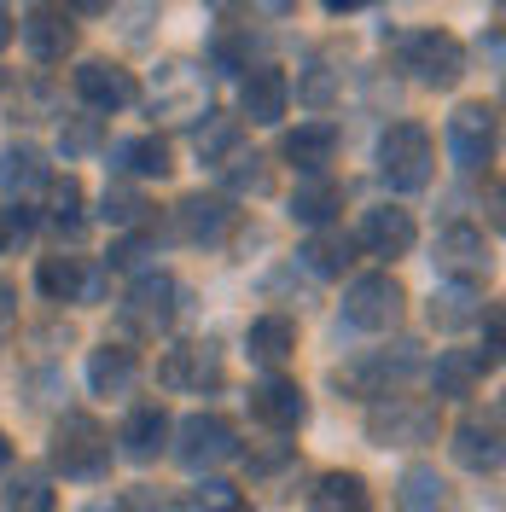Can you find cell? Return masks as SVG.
Masks as SVG:
<instances>
[{
    "instance_id": "cell-1",
    "label": "cell",
    "mask_w": 506,
    "mask_h": 512,
    "mask_svg": "<svg viewBox=\"0 0 506 512\" xmlns=\"http://www.w3.org/2000/svg\"><path fill=\"white\" fill-rule=\"evenodd\" d=\"M419 367H425V361H419V344L402 338V344H390V350H373V355H361V361H349V367H338V390L379 402V396H396V384H408Z\"/></svg>"
},
{
    "instance_id": "cell-2",
    "label": "cell",
    "mask_w": 506,
    "mask_h": 512,
    "mask_svg": "<svg viewBox=\"0 0 506 512\" xmlns=\"http://www.w3.org/2000/svg\"><path fill=\"white\" fill-rule=\"evenodd\" d=\"M396 59L419 88H454L466 76V47L448 30H413L396 41Z\"/></svg>"
},
{
    "instance_id": "cell-3",
    "label": "cell",
    "mask_w": 506,
    "mask_h": 512,
    "mask_svg": "<svg viewBox=\"0 0 506 512\" xmlns=\"http://www.w3.org/2000/svg\"><path fill=\"white\" fill-rule=\"evenodd\" d=\"M146 111L152 117H175V123L204 117L210 111V76H204V64L163 59L158 76H152V94H146Z\"/></svg>"
},
{
    "instance_id": "cell-4",
    "label": "cell",
    "mask_w": 506,
    "mask_h": 512,
    "mask_svg": "<svg viewBox=\"0 0 506 512\" xmlns=\"http://www.w3.org/2000/svg\"><path fill=\"white\" fill-rule=\"evenodd\" d=\"M53 466H59L64 478H105V466H111V437H105V425L88 414H64L53 425Z\"/></svg>"
},
{
    "instance_id": "cell-5",
    "label": "cell",
    "mask_w": 506,
    "mask_h": 512,
    "mask_svg": "<svg viewBox=\"0 0 506 512\" xmlns=\"http://www.w3.org/2000/svg\"><path fill=\"white\" fill-rule=\"evenodd\" d=\"M367 437L379 448H419L437 443V408L419 396H379L367 414Z\"/></svg>"
},
{
    "instance_id": "cell-6",
    "label": "cell",
    "mask_w": 506,
    "mask_h": 512,
    "mask_svg": "<svg viewBox=\"0 0 506 512\" xmlns=\"http://www.w3.org/2000/svg\"><path fill=\"white\" fill-rule=\"evenodd\" d=\"M431 134L419 123H390L379 134V175L390 181L396 192H419L431 181Z\"/></svg>"
},
{
    "instance_id": "cell-7",
    "label": "cell",
    "mask_w": 506,
    "mask_h": 512,
    "mask_svg": "<svg viewBox=\"0 0 506 512\" xmlns=\"http://www.w3.org/2000/svg\"><path fill=\"white\" fill-rule=\"evenodd\" d=\"M175 309H181V280H175V274H163V268H146V274L128 286L123 326H128V332H140V338H158L163 326L175 320Z\"/></svg>"
},
{
    "instance_id": "cell-8",
    "label": "cell",
    "mask_w": 506,
    "mask_h": 512,
    "mask_svg": "<svg viewBox=\"0 0 506 512\" xmlns=\"http://www.w3.org/2000/svg\"><path fill=\"white\" fill-rule=\"evenodd\" d=\"M233 454H239V437H233V425H227L222 414L181 419V431H175V460H181L187 472H216Z\"/></svg>"
},
{
    "instance_id": "cell-9",
    "label": "cell",
    "mask_w": 506,
    "mask_h": 512,
    "mask_svg": "<svg viewBox=\"0 0 506 512\" xmlns=\"http://www.w3.org/2000/svg\"><path fill=\"white\" fill-rule=\"evenodd\" d=\"M402 303L408 297H402V286L390 274H361L344 291V326H355V332H390L402 320Z\"/></svg>"
},
{
    "instance_id": "cell-10",
    "label": "cell",
    "mask_w": 506,
    "mask_h": 512,
    "mask_svg": "<svg viewBox=\"0 0 506 512\" xmlns=\"http://www.w3.org/2000/svg\"><path fill=\"white\" fill-rule=\"evenodd\" d=\"M495 140H501V123H495V105H460L448 117V152L460 169H483L495 158Z\"/></svg>"
},
{
    "instance_id": "cell-11",
    "label": "cell",
    "mask_w": 506,
    "mask_h": 512,
    "mask_svg": "<svg viewBox=\"0 0 506 512\" xmlns=\"http://www.w3.org/2000/svg\"><path fill=\"white\" fill-rule=\"evenodd\" d=\"M251 414L268 425V431H297L303 419H309V396H303V384L274 373V379H262L251 390Z\"/></svg>"
},
{
    "instance_id": "cell-12",
    "label": "cell",
    "mask_w": 506,
    "mask_h": 512,
    "mask_svg": "<svg viewBox=\"0 0 506 512\" xmlns=\"http://www.w3.org/2000/svg\"><path fill=\"white\" fill-rule=\"evenodd\" d=\"M18 35H24L30 59H41V64H59L76 53V24L64 18V6H35V12H24Z\"/></svg>"
},
{
    "instance_id": "cell-13",
    "label": "cell",
    "mask_w": 506,
    "mask_h": 512,
    "mask_svg": "<svg viewBox=\"0 0 506 512\" xmlns=\"http://www.w3.org/2000/svg\"><path fill=\"white\" fill-rule=\"evenodd\" d=\"M413 239H419V227L402 204H379V210H367L361 216V233H355V245L367 256H408Z\"/></svg>"
},
{
    "instance_id": "cell-14",
    "label": "cell",
    "mask_w": 506,
    "mask_h": 512,
    "mask_svg": "<svg viewBox=\"0 0 506 512\" xmlns=\"http://www.w3.org/2000/svg\"><path fill=\"white\" fill-rule=\"evenodd\" d=\"M35 286L47 303H88V297H99V274L82 256H41Z\"/></svg>"
},
{
    "instance_id": "cell-15",
    "label": "cell",
    "mask_w": 506,
    "mask_h": 512,
    "mask_svg": "<svg viewBox=\"0 0 506 512\" xmlns=\"http://www.w3.org/2000/svg\"><path fill=\"white\" fill-rule=\"evenodd\" d=\"M76 94L88 99V111H123V105L140 99V88H134V76H128L123 64L88 59L82 70H76Z\"/></svg>"
},
{
    "instance_id": "cell-16",
    "label": "cell",
    "mask_w": 506,
    "mask_h": 512,
    "mask_svg": "<svg viewBox=\"0 0 506 512\" xmlns=\"http://www.w3.org/2000/svg\"><path fill=\"white\" fill-rule=\"evenodd\" d=\"M158 379L169 390H210V384H222V350L216 344H175L163 355Z\"/></svg>"
},
{
    "instance_id": "cell-17",
    "label": "cell",
    "mask_w": 506,
    "mask_h": 512,
    "mask_svg": "<svg viewBox=\"0 0 506 512\" xmlns=\"http://www.w3.org/2000/svg\"><path fill=\"white\" fill-rule=\"evenodd\" d=\"M437 268H443L448 280H477L483 268H489V239H483V227H466L454 222L437 233Z\"/></svg>"
},
{
    "instance_id": "cell-18",
    "label": "cell",
    "mask_w": 506,
    "mask_h": 512,
    "mask_svg": "<svg viewBox=\"0 0 506 512\" xmlns=\"http://www.w3.org/2000/svg\"><path fill=\"white\" fill-rule=\"evenodd\" d=\"M285 105H291V82H285L274 64H251L245 82H239V111L251 123H280Z\"/></svg>"
},
{
    "instance_id": "cell-19",
    "label": "cell",
    "mask_w": 506,
    "mask_h": 512,
    "mask_svg": "<svg viewBox=\"0 0 506 512\" xmlns=\"http://www.w3.org/2000/svg\"><path fill=\"white\" fill-rule=\"evenodd\" d=\"M454 460L466 466V472H495L501 466V419H466V425H454Z\"/></svg>"
},
{
    "instance_id": "cell-20",
    "label": "cell",
    "mask_w": 506,
    "mask_h": 512,
    "mask_svg": "<svg viewBox=\"0 0 506 512\" xmlns=\"http://www.w3.org/2000/svg\"><path fill=\"white\" fill-rule=\"evenodd\" d=\"M123 454L134 460V466H146V460H158L163 443H169V414H163L158 402H146V408H134V414L123 419Z\"/></svg>"
},
{
    "instance_id": "cell-21",
    "label": "cell",
    "mask_w": 506,
    "mask_h": 512,
    "mask_svg": "<svg viewBox=\"0 0 506 512\" xmlns=\"http://www.w3.org/2000/svg\"><path fill=\"white\" fill-rule=\"evenodd\" d=\"M489 367H495V361L483 350H443L437 367H431V390H437V396H472Z\"/></svg>"
},
{
    "instance_id": "cell-22",
    "label": "cell",
    "mask_w": 506,
    "mask_h": 512,
    "mask_svg": "<svg viewBox=\"0 0 506 512\" xmlns=\"http://www.w3.org/2000/svg\"><path fill=\"white\" fill-rule=\"evenodd\" d=\"M111 163H117L123 175H140V181H163V175L175 169L163 134H134V140H117V146H111Z\"/></svg>"
},
{
    "instance_id": "cell-23",
    "label": "cell",
    "mask_w": 506,
    "mask_h": 512,
    "mask_svg": "<svg viewBox=\"0 0 506 512\" xmlns=\"http://www.w3.org/2000/svg\"><path fill=\"white\" fill-rule=\"evenodd\" d=\"M134 379H140V361H134L128 344H99V350L88 355V384H94V396H128Z\"/></svg>"
},
{
    "instance_id": "cell-24",
    "label": "cell",
    "mask_w": 506,
    "mask_h": 512,
    "mask_svg": "<svg viewBox=\"0 0 506 512\" xmlns=\"http://www.w3.org/2000/svg\"><path fill=\"white\" fill-rule=\"evenodd\" d=\"M47 181H53V175H47V158H41L35 146H6V152H0V192H6L12 204H24V198L41 192Z\"/></svg>"
},
{
    "instance_id": "cell-25",
    "label": "cell",
    "mask_w": 506,
    "mask_h": 512,
    "mask_svg": "<svg viewBox=\"0 0 506 512\" xmlns=\"http://www.w3.org/2000/svg\"><path fill=\"white\" fill-rule=\"evenodd\" d=\"M280 152L297 163L303 175H320V169L332 163V152H338V123H297L291 134H285Z\"/></svg>"
},
{
    "instance_id": "cell-26",
    "label": "cell",
    "mask_w": 506,
    "mask_h": 512,
    "mask_svg": "<svg viewBox=\"0 0 506 512\" xmlns=\"http://www.w3.org/2000/svg\"><path fill=\"white\" fill-rule=\"evenodd\" d=\"M309 512H373V489L361 472H326L309 489Z\"/></svg>"
},
{
    "instance_id": "cell-27",
    "label": "cell",
    "mask_w": 506,
    "mask_h": 512,
    "mask_svg": "<svg viewBox=\"0 0 506 512\" xmlns=\"http://www.w3.org/2000/svg\"><path fill=\"white\" fill-rule=\"evenodd\" d=\"M344 210V187L326 181V175H303L297 192H291V216L303 227H332V216Z\"/></svg>"
},
{
    "instance_id": "cell-28",
    "label": "cell",
    "mask_w": 506,
    "mask_h": 512,
    "mask_svg": "<svg viewBox=\"0 0 506 512\" xmlns=\"http://www.w3.org/2000/svg\"><path fill=\"white\" fill-rule=\"evenodd\" d=\"M227 227H233V204L227 198H204V192L181 198V233L192 245H216V239H227Z\"/></svg>"
},
{
    "instance_id": "cell-29",
    "label": "cell",
    "mask_w": 506,
    "mask_h": 512,
    "mask_svg": "<svg viewBox=\"0 0 506 512\" xmlns=\"http://www.w3.org/2000/svg\"><path fill=\"white\" fill-rule=\"evenodd\" d=\"M477 315H483V291H477L472 280L437 286V297H431V326H437V332H460V326H472Z\"/></svg>"
},
{
    "instance_id": "cell-30",
    "label": "cell",
    "mask_w": 506,
    "mask_h": 512,
    "mask_svg": "<svg viewBox=\"0 0 506 512\" xmlns=\"http://www.w3.org/2000/svg\"><path fill=\"white\" fill-rule=\"evenodd\" d=\"M396 512H454V501H448V483L437 478V466H408V472H402Z\"/></svg>"
},
{
    "instance_id": "cell-31",
    "label": "cell",
    "mask_w": 506,
    "mask_h": 512,
    "mask_svg": "<svg viewBox=\"0 0 506 512\" xmlns=\"http://www.w3.org/2000/svg\"><path fill=\"white\" fill-rule=\"evenodd\" d=\"M245 350H251V361H262V367H280L285 355L297 350V326H291L285 315L251 320V332H245Z\"/></svg>"
},
{
    "instance_id": "cell-32",
    "label": "cell",
    "mask_w": 506,
    "mask_h": 512,
    "mask_svg": "<svg viewBox=\"0 0 506 512\" xmlns=\"http://www.w3.org/2000/svg\"><path fill=\"white\" fill-rule=\"evenodd\" d=\"M349 251H355V239H349V233H332V227H315V239H309V245H303V262H309V268H315V274H344L349 268Z\"/></svg>"
},
{
    "instance_id": "cell-33",
    "label": "cell",
    "mask_w": 506,
    "mask_h": 512,
    "mask_svg": "<svg viewBox=\"0 0 506 512\" xmlns=\"http://www.w3.org/2000/svg\"><path fill=\"white\" fill-rule=\"evenodd\" d=\"M233 152H239V117L204 111V123H198V158L204 163H227Z\"/></svg>"
},
{
    "instance_id": "cell-34",
    "label": "cell",
    "mask_w": 506,
    "mask_h": 512,
    "mask_svg": "<svg viewBox=\"0 0 506 512\" xmlns=\"http://www.w3.org/2000/svg\"><path fill=\"white\" fill-rule=\"evenodd\" d=\"M47 216H53V227L59 233H76L82 227V181L76 175H64V181H47Z\"/></svg>"
},
{
    "instance_id": "cell-35",
    "label": "cell",
    "mask_w": 506,
    "mask_h": 512,
    "mask_svg": "<svg viewBox=\"0 0 506 512\" xmlns=\"http://www.w3.org/2000/svg\"><path fill=\"white\" fill-rule=\"evenodd\" d=\"M0 512H53V489H47V478H35V472L12 478L6 483V495H0Z\"/></svg>"
},
{
    "instance_id": "cell-36",
    "label": "cell",
    "mask_w": 506,
    "mask_h": 512,
    "mask_svg": "<svg viewBox=\"0 0 506 512\" xmlns=\"http://www.w3.org/2000/svg\"><path fill=\"white\" fill-rule=\"evenodd\" d=\"M146 210H152V204H146L134 187H105V198H99V216H105L111 227H140Z\"/></svg>"
},
{
    "instance_id": "cell-37",
    "label": "cell",
    "mask_w": 506,
    "mask_h": 512,
    "mask_svg": "<svg viewBox=\"0 0 506 512\" xmlns=\"http://www.w3.org/2000/svg\"><path fill=\"white\" fill-rule=\"evenodd\" d=\"M187 512H245V495H239L227 478H204L187 495Z\"/></svg>"
},
{
    "instance_id": "cell-38",
    "label": "cell",
    "mask_w": 506,
    "mask_h": 512,
    "mask_svg": "<svg viewBox=\"0 0 506 512\" xmlns=\"http://www.w3.org/2000/svg\"><path fill=\"white\" fill-rule=\"evenodd\" d=\"M222 175L233 192H268V158H256V152H233L222 163Z\"/></svg>"
},
{
    "instance_id": "cell-39",
    "label": "cell",
    "mask_w": 506,
    "mask_h": 512,
    "mask_svg": "<svg viewBox=\"0 0 506 512\" xmlns=\"http://www.w3.org/2000/svg\"><path fill=\"white\" fill-rule=\"evenodd\" d=\"M35 233V210L30 204H0V251H18Z\"/></svg>"
},
{
    "instance_id": "cell-40",
    "label": "cell",
    "mask_w": 506,
    "mask_h": 512,
    "mask_svg": "<svg viewBox=\"0 0 506 512\" xmlns=\"http://www.w3.org/2000/svg\"><path fill=\"white\" fill-rule=\"evenodd\" d=\"M59 146H64V158H82V152H94V146H99V117H76V123L59 134Z\"/></svg>"
},
{
    "instance_id": "cell-41",
    "label": "cell",
    "mask_w": 506,
    "mask_h": 512,
    "mask_svg": "<svg viewBox=\"0 0 506 512\" xmlns=\"http://www.w3.org/2000/svg\"><path fill=\"white\" fill-rule=\"evenodd\" d=\"M117 512H175V507L163 501V489H152V483H134V489H123Z\"/></svg>"
},
{
    "instance_id": "cell-42",
    "label": "cell",
    "mask_w": 506,
    "mask_h": 512,
    "mask_svg": "<svg viewBox=\"0 0 506 512\" xmlns=\"http://www.w3.org/2000/svg\"><path fill=\"white\" fill-rule=\"evenodd\" d=\"M303 99H309V105H332V70H326V64H309V76H303Z\"/></svg>"
},
{
    "instance_id": "cell-43",
    "label": "cell",
    "mask_w": 506,
    "mask_h": 512,
    "mask_svg": "<svg viewBox=\"0 0 506 512\" xmlns=\"http://www.w3.org/2000/svg\"><path fill=\"white\" fill-rule=\"evenodd\" d=\"M152 256V239H123V245H111V268H140Z\"/></svg>"
},
{
    "instance_id": "cell-44",
    "label": "cell",
    "mask_w": 506,
    "mask_h": 512,
    "mask_svg": "<svg viewBox=\"0 0 506 512\" xmlns=\"http://www.w3.org/2000/svg\"><path fill=\"white\" fill-rule=\"evenodd\" d=\"M12 320H18V286H12V280H0V338L12 332Z\"/></svg>"
},
{
    "instance_id": "cell-45",
    "label": "cell",
    "mask_w": 506,
    "mask_h": 512,
    "mask_svg": "<svg viewBox=\"0 0 506 512\" xmlns=\"http://www.w3.org/2000/svg\"><path fill=\"white\" fill-rule=\"evenodd\" d=\"M251 12H262V18H291L297 0H251Z\"/></svg>"
},
{
    "instance_id": "cell-46",
    "label": "cell",
    "mask_w": 506,
    "mask_h": 512,
    "mask_svg": "<svg viewBox=\"0 0 506 512\" xmlns=\"http://www.w3.org/2000/svg\"><path fill=\"white\" fill-rule=\"evenodd\" d=\"M332 18H349V12H367V6H379V0H320Z\"/></svg>"
},
{
    "instance_id": "cell-47",
    "label": "cell",
    "mask_w": 506,
    "mask_h": 512,
    "mask_svg": "<svg viewBox=\"0 0 506 512\" xmlns=\"http://www.w3.org/2000/svg\"><path fill=\"white\" fill-rule=\"evenodd\" d=\"M117 0H64V12H82V18H94V12H111Z\"/></svg>"
},
{
    "instance_id": "cell-48",
    "label": "cell",
    "mask_w": 506,
    "mask_h": 512,
    "mask_svg": "<svg viewBox=\"0 0 506 512\" xmlns=\"http://www.w3.org/2000/svg\"><path fill=\"white\" fill-rule=\"evenodd\" d=\"M12 35H18V30H12V12H6V6H0V47H6V41H12Z\"/></svg>"
},
{
    "instance_id": "cell-49",
    "label": "cell",
    "mask_w": 506,
    "mask_h": 512,
    "mask_svg": "<svg viewBox=\"0 0 506 512\" xmlns=\"http://www.w3.org/2000/svg\"><path fill=\"white\" fill-rule=\"evenodd\" d=\"M12 466V443H6V431H0V472Z\"/></svg>"
}]
</instances>
